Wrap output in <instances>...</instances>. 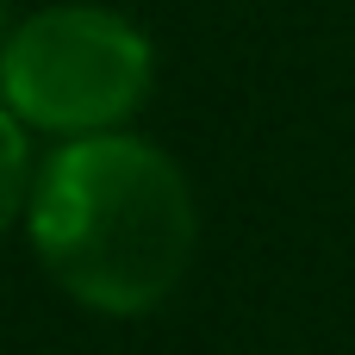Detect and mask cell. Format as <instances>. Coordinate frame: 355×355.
I'll use <instances>...</instances> for the list:
<instances>
[{
  "mask_svg": "<svg viewBox=\"0 0 355 355\" xmlns=\"http://www.w3.org/2000/svg\"><path fill=\"white\" fill-rule=\"evenodd\" d=\"M25 237L75 306L144 318L181 293L200 250V206L168 150L137 131H100L37 162Z\"/></svg>",
  "mask_w": 355,
  "mask_h": 355,
  "instance_id": "6da1fadb",
  "label": "cell"
},
{
  "mask_svg": "<svg viewBox=\"0 0 355 355\" xmlns=\"http://www.w3.org/2000/svg\"><path fill=\"white\" fill-rule=\"evenodd\" d=\"M156 87V44L137 19L94 6V0H56L12 25L0 50V100L25 131L100 137L125 131L137 106Z\"/></svg>",
  "mask_w": 355,
  "mask_h": 355,
  "instance_id": "7a4b0ae2",
  "label": "cell"
},
{
  "mask_svg": "<svg viewBox=\"0 0 355 355\" xmlns=\"http://www.w3.org/2000/svg\"><path fill=\"white\" fill-rule=\"evenodd\" d=\"M31 175H37V156H31V131L6 112L0 100V237L12 225H25V200H31Z\"/></svg>",
  "mask_w": 355,
  "mask_h": 355,
  "instance_id": "3957f363",
  "label": "cell"
},
{
  "mask_svg": "<svg viewBox=\"0 0 355 355\" xmlns=\"http://www.w3.org/2000/svg\"><path fill=\"white\" fill-rule=\"evenodd\" d=\"M12 25H19V19H12V0H0V50H6V37H12Z\"/></svg>",
  "mask_w": 355,
  "mask_h": 355,
  "instance_id": "277c9868",
  "label": "cell"
}]
</instances>
